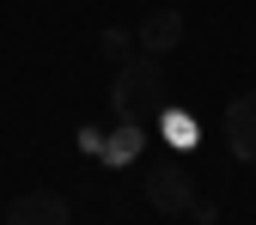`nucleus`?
<instances>
[{"instance_id": "nucleus-1", "label": "nucleus", "mask_w": 256, "mask_h": 225, "mask_svg": "<svg viewBox=\"0 0 256 225\" xmlns=\"http://www.w3.org/2000/svg\"><path fill=\"white\" fill-rule=\"evenodd\" d=\"M110 110L122 122H146L165 110V67H158V55H128L122 73L110 85Z\"/></svg>"}, {"instance_id": "nucleus-2", "label": "nucleus", "mask_w": 256, "mask_h": 225, "mask_svg": "<svg viewBox=\"0 0 256 225\" xmlns=\"http://www.w3.org/2000/svg\"><path fill=\"white\" fill-rule=\"evenodd\" d=\"M146 201H152V213H189L196 207V183H189V171L177 158L146 171Z\"/></svg>"}, {"instance_id": "nucleus-3", "label": "nucleus", "mask_w": 256, "mask_h": 225, "mask_svg": "<svg viewBox=\"0 0 256 225\" xmlns=\"http://www.w3.org/2000/svg\"><path fill=\"white\" fill-rule=\"evenodd\" d=\"M226 152L238 165H256V91L226 104Z\"/></svg>"}, {"instance_id": "nucleus-4", "label": "nucleus", "mask_w": 256, "mask_h": 225, "mask_svg": "<svg viewBox=\"0 0 256 225\" xmlns=\"http://www.w3.org/2000/svg\"><path fill=\"white\" fill-rule=\"evenodd\" d=\"M6 225H74V219H68V201L55 189H30V195L6 201Z\"/></svg>"}, {"instance_id": "nucleus-5", "label": "nucleus", "mask_w": 256, "mask_h": 225, "mask_svg": "<svg viewBox=\"0 0 256 225\" xmlns=\"http://www.w3.org/2000/svg\"><path fill=\"white\" fill-rule=\"evenodd\" d=\"M177 43H183V12H146L140 49H146V55H165V49H177Z\"/></svg>"}, {"instance_id": "nucleus-6", "label": "nucleus", "mask_w": 256, "mask_h": 225, "mask_svg": "<svg viewBox=\"0 0 256 225\" xmlns=\"http://www.w3.org/2000/svg\"><path fill=\"white\" fill-rule=\"evenodd\" d=\"M165 116H171V122H165V134H171V140H183V146L196 140V122H189L183 110H165Z\"/></svg>"}, {"instance_id": "nucleus-7", "label": "nucleus", "mask_w": 256, "mask_h": 225, "mask_svg": "<svg viewBox=\"0 0 256 225\" xmlns=\"http://www.w3.org/2000/svg\"><path fill=\"white\" fill-rule=\"evenodd\" d=\"M98 49H104L110 61H128V30H104V37H98Z\"/></svg>"}]
</instances>
